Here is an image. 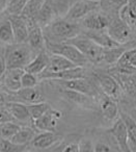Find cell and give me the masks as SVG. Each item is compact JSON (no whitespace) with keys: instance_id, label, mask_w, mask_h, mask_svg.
<instances>
[{"instance_id":"cell-1","label":"cell","mask_w":136,"mask_h":152,"mask_svg":"<svg viewBox=\"0 0 136 152\" xmlns=\"http://www.w3.org/2000/svg\"><path fill=\"white\" fill-rule=\"evenodd\" d=\"M43 29H45L44 36L46 41L53 43L67 42L81 34V25L65 18H56Z\"/></svg>"},{"instance_id":"cell-2","label":"cell","mask_w":136,"mask_h":152,"mask_svg":"<svg viewBox=\"0 0 136 152\" xmlns=\"http://www.w3.org/2000/svg\"><path fill=\"white\" fill-rule=\"evenodd\" d=\"M36 55V53L27 43H13L7 45L3 56L7 69H24Z\"/></svg>"},{"instance_id":"cell-3","label":"cell","mask_w":136,"mask_h":152,"mask_svg":"<svg viewBox=\"0 0 136 152\" xmlns=\"http://www.w3.org/2000/svg\"><path fill=\"white\" fill-rule=\"evenodd\" d=\"M67 43L72 44L77 49H79L89 63L97 64V65L102 63L105 48H103L102 46L97 44L95 41L89 39L86 34H80L79 36L68 40Z\"/></svg>"},{"instance_id":"cell-4","label":"cell","mask_w":136,"mask_h":152,"mask_svg":"<svg viewBox=\"0 0 136 152\" xmlns=\"http://www.w3.org/2000/svg\"><path fill=\"white\" fill-rule=\"evenodd\" d=\"M46 50L50 53H56V54L63 55L65 58H68L72 63L75 64L76 66L84 67L89 63L79 49H77L75 46L67 42L53 43L46 41Z\"/></svg>"},{"instance_id":"cell-5","label":"cell","mask_w":136,"mask_h":152,"mask_svg":"<svg viewBox=\"0 0 136 152\" xmlns=\"http://www.w3.org/2000/svg\"><path fill=\"white\" fill-rule=\"evenodd\" d=\"M107 32L115 42L121 45L130 44L132 41H134V29L119 16L111 18Z\"/></svg>"},{"instance_id":"cell-6","label":"cell","mask_w":136,"mask_h":152,"mask_svg":"<svg viewBox=\"0 0 136 152\" xmlns=\"http://www.w3.org/2000/svg\"><path fill=\"white\" fill-rule=\"evenodd\" d=\"M99 10H100L99 0H77L70 7L65 18L70 21L77 22L86 17L88 14Z\"/></svg>"},{"instance_id":"cell-7","label":"cell","mask_w":136,"mask_h":152,"mask_svg":"<svg viewBox=\"0 0 136 152\" xmlns=\"http://www.w3.org/2000/svg\"><path fill=\"white\" fill-rule=\"evenodd\" d=\"M95 79L98 83L99 88L102 90L103 93L112 97L113 99L119 100L124 93V90L117 79L110 73H95Z\"/></svg>"},{"instance_id":"cell-8","label":"cell","mask_w":136,"mask_h":152,"mask_svg":"<svg viewBox=\"0 0 136 152\" xmlns=\"http://www.w3.org/2000/svg\"><path fill=\"white\" fill-rule=\"evenodd\" d=\"M59 83V85L63 88V89H69V90H74V91L81 92L83 94H86L88 96H92L94 98L98 97L99 94L102 92L98 91V83L96 81L90 80V79L86 78V77H81V78H76V79H71V80H56Z\"/></svg>"},{"instance_id":"cell-9","label":"cell","mask_w":136,"mask_h":152,"mask_svg":"<svg viewBox=\"0 0 136 152\" xmlns=\"http://www.w3.org/2000/svg\"><path fill=\"white\" fill-rule=\"evenodd\" d=\"M97 102H98V107L100 108L101 114L106 121L113 124L119 118V106H117L116 100L113 99L112 97L101 92L97 97Z\"/></svg>"},{"instance_id":"cell-10","label":"cell","mask_w":136,"mask_h":152,"mask_svg":"<svg viewBox=\"0 0 136 152\" xmlns=\"http://www.w3.org/2000/svg\"><path fill=\"white\" fill-rule=\"evenodd\" d=\"M39 79L41 80H71V79L81 78L85 77V69L83 67L70 68L67 70L58 72H43L38 75Z\"/></svg>"},{"instance_id":"cell-11","label":"cell","mask_w":136,"mask_h":152,"mask_svg":"<svg viewBox=\"0 0 136 152\" xmlns=\"http://www.w3.org/2000/svg\"><path fill=\"white\" fill-rule=\"evenodd\" d=\"M60 92L61 95L65 98V100L79 106V107L86 108V110H96L97 106H98V102H97L96 98L86 95V94H83L81 92L63 89V88L61 89Z\"/></svg>"},{"instance_id":"cell-12","label":"cell","mask_w":136,"mask_h":152,"mask_svg":"<svg viewBox=\"0 0 136 152\" xmlns=\"http://www.w3.org/2000/svg\"><path fill=\"white\" fill-rule=\"evenodd\" d=\"M7 94H9V101H20L25 104L39 103L44 101V95L38 86L33 88H21L15 93Z\"/></svg>"},{"instance_id":"cell-13","label":"cell","mask_w":136,"mask_h":152,"mask_svg":"<svg viewBox=\"0 0 136 152\" xmlns=\"http://www.w3.org/2000/svg\"><path fill=\"white\" fill-rule=\"evenodd\" d=\"M111 18L101 10L88 14L81 19V26L86 30H106Z\"/></svg>"},{"instance_id":"cell-14","label":"cell","mask_w":136,"mask_h":152,"mask_svg":"<svg viewBox=\"0 0 136 152\" xmlns=\"http://www.w3.org/2000/svg\"><path fill=\"white\" fill-rule=\"evenodd\" d=\"M24 69L16 68V69H7L4 75L0 79L1 89L7 91V93H15L22 88L21 79L23 75Z\"/></svg>"},{"instance_id":"cell-15","label":"cell","mask_w":136,"mask_h":152,"mask_svg":"<svg viewBox=\"0 0 136 152\" xmlns=\"http://www.w3.org/2000/svg\"><path fill=\"white\" fill-rule=\"evenodd\" d=\"M109 132L113 137V139L116 142V145L119 147V151L124 152H129L131 151L129 146V137H128V129L126 126L124 120L121 118L117 119L112 125L111 128L109 129Z\"/></svg>"},{"instance_id":"cell-16","label":"cell","mask_w":136,"mask_h":152,"mask_svg":"<svg viewBox=\"0 0 136 152\" xmlns=\"http://www.w3.org/2000/svg\"><path fill=\"white\" fill-rule=\"evenodd\" d=\"M63 117V113L58 110H50L42 117L33 121V126L40 131H55L59 119Z\"/></svg>"},{"instance_id":"cell-17","label":"cell","mask_w":136,"mask_h":152,"mask_svg":"<svg viewBox=\"0 0 136 152\" xmlns=\"http://www.w3.org/2000/svg\"><path fill=\"white\" fill-rule=\"evenodd\" d=\"M61 141V137L55 131H42L36 133L29 146L36 150H46L53 148Z\"/></svg>"},{"instance_id":"cell-18","label":"cell","mask_w":136,"mask_h":152,"mask_svg":"<svg viewBox=\"0 0 136 152\" xmlns=\"http://www.w3.org/2000/svg\"><path fill=\"white\" fill-rule=\"evenodd\" d=\"M29 25V32H28L27 44L32 48V50L38 54L43 50H46V39L44 36V31L41 26L36 23L27 20Z\"/></svg>"},{"instance_id":"cell-19","label":"cell","mask_w":136,"mask_h":152,"mask_svg":"<svg viewBox=\"0 0 136 152\" xmlns=\"http://www.w3.org/2000/svg\"><path fill=\"white\" fill-rule=\"evenodd\" d=\"M5 106L9 108L16 122L19 124H25V126H29L30 123L33 124V120L29 114L27 104L20 101H9Z\"/></svg>"},{"instance_id":"cell-20","label":"cell","mask_w":136,"mask_h":152,"mask_svg":"<svg viewBox=\"0 0 136 152\" xmlns=\"http://www.w3.org/2000/svg\"><path fill=\"white\" fill-rule=\"evenodd\" d=\"M13 26L16 43H27L29 25L26 18L20 15H11L7 17Z\"/></svg>"},{"instance_id":"cell-21","label":"cell","mask_w":136,"mask_h":152,"mask_svg":"<svg viewBox=\"0 0 136 152\" xmlns=\"http://www.w3.org/2000/svg\"><path fill=\"white\" fill-rule=\"evenodd\" d=\"M56 18H57V10L54 2H53V0H46L44 5L41 9L40 13L36 16L34 22L39 26L44 28L47 25H49L52 21H54Z\"/></svg>"},{"instance_id":"cell-22","label":"cell","mask_w":136,"mask_h":152,"mask_svg":"<svg viewBox=\"0 0 136 152\" xmlns=\"http://www.w3.org/2000/svg\"><path fill=\"white\" fill-rule=\"evenodd\" d=\"M49 61H50V53L47 52V50H43L32 58V61L24 68V70L26 72L39 75L47 69Z\"/></svg>"},{"instance_id":"cell-23","label":"cell","mask_w":136,"mask_h":152,"mask_svg":"<svg viewBox=\"0 0 136 152\" xmlns=\"http://www.w3.org/2000/svg\"><path fill=\"white\" fill-rule=\"evenodd\" d=\"M84 34L88 37L89 39H92V41L99 44L100 46H102L103 48H112V47H117L121 44H119L117 42H115L107 32L106 30H86L84 32Z\"/></svg>"},{"instance_id":"cell-24","label":"cell","mask_w":136,"mask_h":152,"mask_svg":"<svg viewBox=\"0 0 136 152\" xmlns=\"http://www.w3.org/2000/svg\"><path fill=\"white\" fill-rule=\"evenodd\" d=\"M74 67H77V66L68 58H65V56L60 54H56V53H50L49 65L44 72H58Z\"/></svg>"},{"instance_id":"cell-25","label":"cell","mask_w":136,"mask_h":152,"mask_svg":"<svg viewBox=\"0 0 136 152\" xmlns=\"http://www.w3.org/2000/svg\"><path fill=\"white\" fill-rule=\"evenodd\" d=\"M100 10L110 18L119 16V11L128 3V0H99Z\"/></svg>"},{"instance_id":"cell-26","label":"cell","mask_w":136,"mask_h":152,"mask_svg":"<svg viewBox=\"0 0 136 152\" xmlns=\"http://www.w3.org/2000/svg\"><path fill=\"white\" fill-rule=\"evenodd\" d=\"M36 134V133L33 127L25 126V125L23 126V125H22L21 128L17 131V133H16L9 141H12L14 144H16V145L28 146Z\"/></svg>"},{"instance_id":"cell-27","label":"cell","mask_w":136,"mask_h":152,"mask_svg":"<svg viewBox=\"0 0 136 152\" xmlns=\"http://www.w3.org/2000/svg\"><path fill=\"white\" fill-rule=\"evenodd\" d=\"M128 45V44H126ZM126 45H119L117 47H112V48H105L104 54H103L102 63L107 64L109 66H113L117 63L121 56L123 55V53L125 52L127 49ZM101 63V64H102Z\"/></svg>"},{"instance_id":"cell-28","label":"cell","mask_w":136,"mask_h":152,"mask_svg":"<svg viewBox=\"0 0 136 152\" xmlns=\"http://www.w3.org/2000/svg\"><path fill=\"white\" fill-rule=\"evenodd\" d=\"M45 1H46V0H29V1L26 3L25 7H24L21 15L23 16L24 18H26L27 20H30V21L34 22L36 16L40 13L42 7L44 5ZM34 23H36V22H34Z\"/></svg>"},{"instance_id":"cell-29","label":"cell","mask_w":136,"mask_h":152,"mask_svg":"<svg viewBox=\"0 0 136 152\" xmlns=\"http://www.w3.org/2000/svg\"><path fill=\"white\" fill-rule=\"evenodd\" d=\"M0 42L5 45L16 43L13 26L9 18L0 22Z\"/></svg>"},{"instance_id":"cell-30","label":"cell","mask_w":136,"mask_h":152,"mask_svg":"<svg viewBox=\"0 0 136 152\" xmlns=\"http://www.w3.org/2000/svg\"><path fill=\"white\" fill-rule=\"evenodd\" d=\"M121 118L124 120L128 129L130 149L131 151L136 150V121L127 114H121Z\"/></svg>"},{"instance_id":"cell-31","label":"cell","mask_w":136,"mask_h":152,"mask_svg":"<svg viewBox=\"0 0 136 152\" xmlns=\"http://www.w3.org/2000/svg\"><path fill=\"white\" fill-rule=\"evenodd\" d=\"M22 125L16 121H9L0 124V137L5 140H11L17 131L21 128Z\"/></svg>"},{"instance_id":"cell-32","label":"cell","mask_w":136,"mask_h":152,"mask_svg":"<svg viewBox=\"0 0 136 152\" xmlns=\"http://www.w3.org/2000/svg\"><path fill=\"white\" fill-rule=\"evenodd\" d=\"M28 105V110H29V114L31 116L32 120H36V119L42 117L44 114H46L49 110L51 108L50 104L47 103L45 101L39 102V103H32V104H27Z\"/></svg>"},{"instance_id":"cell-33","label":"cell","mask_w":136,"mask_h":152,"mask_svg":"<svg viewBox=\"0 0 136 152\" xmlns=\"http://www.w3.org/2000/svg\"><path fill=\"white\" fill-rule=\"evenodd\" d=\"M116 64H125V65H130L136 69V45L133 48H129L123 53L121 58L117 61Z\"/></svg>"},{"instance_id":"cell-34","label":"cell","mask_w":136,"mask_h":152,"mask_svg":"<svg viewBox=\"0 0 136 152\" xmlns=\"http://www.w3.org/2000/svg\"><path fill=\"white\" fill-rule=\"evenodd\" d=\"M28 1H29V0H11V2L7 5L4 13L7 14L9 16L20 15Z\"/></svg>"},{"instance_id":"cell-35","label":"cell","mask_w":136,"mask_h":152,"mask_svg":"<svg viewBox=\"0 0 136 152\" xmlns=\"http://www.w3.org/2000/svg\"><path fill=\"white\" fill-rule=\"evenodd\" d=\"M39 83H40V79H39L38 75L24 71L23 75H22V79H21L22 88L36 87V86L39 85Z\"/></svg>"},{"instance_id":"cell-36","label":"cell","mask_w":136,"mask_h":152,"mask_svg":"<svg viewBox=\"0 0 136 152\" xmlns=\"http://www.w3.org/2000/svg\"><path fill=\"white\" fill-rule=\"evenodd\" d=\"M79 152H92L94 151V145L92 140L83 139L79 142Z\"/></svg>"},{"instance_id":"cell-37","label":"cell","mask_w":136,"mask_h":152,"mask_svg":"<svg viewBox=\"0 0 136 152\" xmlns=\"http://www.w3.org/2000/svg\"><path fill=\"white\" fill-rule=\"evenodd\" d=\"M9 121H15L14 117L9 113V108L5 105H0V124L4 122H9Z\"/></svg>"},{"instance_id":"cell-38","label":"cell","mask_w":136,"mask_h":152,"mask_svg":"<svg viewBox=\"0 0 136 152\" xmlns=\"http://www.w3.org/2000/svg\"><path fill=\"white\" fill-rule=\"evenodd\" d=\"M113 150L114 149H112V147L105 142H98L94 145V151L96 152H110Z\"/></svg>"},{"instance_id":"cell-39","label":"cell","mask_w":136,"mask_h":152,"mask_svg":"<svg viewBox=\"0 0 136 152\" xmlns=\"http://www.w3.org/2000/svg\"><path fill=\"white\" fill-rule=\"evenodd\" d=\"M9 102V94L3 89H0V105H5Z\"/></svg>"},{"instance_id":"cell-40","label":"cell","mask_w":136,"mask_h":152,"mask_svg":"<svg viewBox=\"0 0 136 152\" xmlns=\"http://www.w3.org/2000/svg\"><path fill=\"white\" fill-rule=\"evenodd\" d=\"M5 71H7V64H5L4 56H0V79L2 78Z\"/></svg>"},{"instance_id":"cell-41","label":"cell","mask_w":136,"mask_h":152,"mask_svg":"<svg viewBox=\"0 0 136 152\" xmlns=\"http://www.w3.org/2000/svg\"><path fill=\"white\" fill-rule=\"evenodd\" d=\"M9 2H11V0H0V15L4 13Z\"/></svg>"},{"instance_id":"cell-42","label":"cell","mask_w":136,"mask_h":152,"mask_svg":"<svg viewBox=\"0 0 136 152\" xmlns=\"http://www.w3.org/2000/svg\"><path fill=\"white\" fill-rule=\"evenodd\" d=\"M0 89H1V83H0Z\"/></svg>"}]
</instances>
